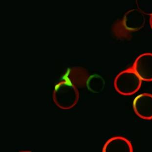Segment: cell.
I'll return each instance as SVG.
<instances>
[{
  "label": "cell",
  "mask_w": 152,
  "mask_h": 152,
  "mask_svg": "<svg viewBox=\"0 0 152 152\" xmlns=\"http://www.w3.org/2000/svg\"><path fill=\"white\" fill-rule=\"evenodd\" d=\"M150 26L152 29V14L150 17Z\"/></svg>",
  "instance_id": "8"
},
{
  "label": "cell",
  "mask_w": 152,
  "mask_h": 152,
  "mask_svg": "<svg viewBox=\"0 0 152 152\" xmlns=\"http://www.w3.org/2000/svg\"><path fill=\"white\" fill-rule=\"evenodd\" d=\"M132 68L141 80L152 81V53L140 55L134 61Z\"/></svg>",
  "instance_id": "3"
},
{
  "label": "cell",
  "mask_w": 152,
  "mask_h": 152,
  "mask_svg": "<svg viewBox=\"0 0 152 152\" xmlns=\"http://www.w3.org/2000/svg\"><path fill=\"white\" fill-rule=\"evenodd\" d=\"M104 152H133V147L130 141L122 137L111 138L105 144Z\"/></svg>",
  "instance_id": "5"
},
{
  "label": "cell",
  "mask_w": 152,
  "mask_h": 152,
  "mask_svg": "<svg viewBox=\"0 0 152 152\" xmlns=\"http://www.w3.org/2000/svg\"><path fill=\"white\" fill-rule=\"evenodd\" d=\"M137 9L143 14L151 16L152 14V0H136Z\"/></svg>",
  "instance_id": "6"
},
{
  "label": "cell",
  "mask_w": 152,
  "mask_h": 152,
  "mask_svg": "<svg viewBox=\"0 0 152 152\" xmlns=\"http://www.w3.org/2000/svg\"><path fill=\"white\" fill-rule=\"evenodd\" d=\"M145 24L144 14L134 8L127 11L121 19L114 24L113 29L117 37L126 38L131 33L142 29Z\"/></svg>",
  "instance_id": "1"
},
{
  "label": "cell",
  "mask_w": 152,
  "mask_h": 152,
  "mask_svg": "<svg viewBox=\"0 0 152 152\" xmlns=\"http://www.w3.org/2000/svg\"><path fill=\"white\" fill-rule=\"evenodd\" d=\"M141 84L142 80L132 67L120 72L114 82L116 91L123 96L136 94L141 87Z\"/></svg>",
  "instance_id": "2"
},
{
  "label": "cell",
  "mask_w": 152,
  "mask_h": 152,
  "mask_svg": "<svg viewBox=\"0 0 152 152\" xmlns=\"http://www.w3.org/2000/svg\"><path fill=\"white\" fill-rule=\"evenodd\" d=\"M133 109L139 118L152 119V94L144 93L136 97L133 102Z\"/></svg>",
  "instance_id": "4"
},
{
  "label": "cell",
  "mask_w": 152,
  "mask_h": 152,
  "mask_svg": "<svg viewBox=\"0 0 152 152\" xmlns=\"http://www.w3.org/2000/svg\"><path fill=\"white\" fill-rule=\"evenodd\" d=\"M60 84H57L56 85V87H55V90L56 91H57L58 88H59Z\"/></svg>",
  "instance_id": "9"
},
{
  "label": "cell",
  "mask_w": 152,
  "mask_h": 152,
  "mask_svg": "<svg viewBox=\"0 0 152 152\" xmlns=\"http://www.w3.org/2000/svg\"><path fill=\"white\" fill-rule=\"evenodd\" d=\"M69 72H70L69 69H68L67 72H66V73L64 75V76L63 77V79H64L65 81V84L66 85H68V86H72V83L71 82V81H70V80H69V78H68V75H69Z\"/></svg>",
  "instance_id": "7"
}]
</instances>
